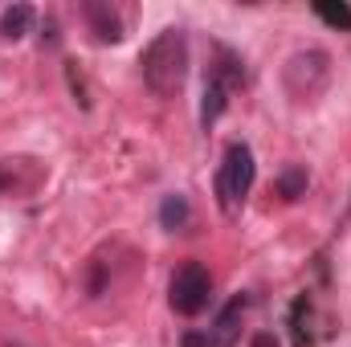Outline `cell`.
<instances>
[{
  "label": "cell",
  "instance_id": "277c9868",
  "mask_svg": "<svg viewBox=\"0 0 351 347\" xmlns=\"http://www.w3.org/2000/svg\"><path fill=\"white\" fill-rule=\"evenodd\" d=\"M208 294H213V278L200 261H184L172 274V286H168V302H172L176 315H200L208 307Z\"/></svg>",
  "mask_w": 351,
  "mask_h": 347
},
{
  "label": "cell",
  "instance_id": "5bb4252c",
  "mask_svg": "<svg viewBox=\"0 0 351 347\" xmlns=\"http://www.w3.org/2000/svg\"><path fill=\"white\" fill-rule=\"evenodd\" d=\"M4 188H12V176H8L4 168H0V192H4Z\"/></svg>",
  "mask_w": 351,
  "mask_h": 347
},
{
  "label": "cell",
  "instance_id": "8fae6325",
  "mask_svg": "<svg viewBox=\"0 0 351 347\" xmlns=\"http://www.w3.org/2000/svg\"><path fill=\"white\" fill-rule=\"evenodd\" d=\"M278 192H282L286 200H298V196L306 192V168H298V164L286 168V172L278 176Z\"/></svg>",
  "mask_w": 351,
  "mask_h": 347
},
{
  "label": "cell",
  "instance_id": "8992f818",
  "mask_svg": "<svg viewBox=\"0 0 351 347\" xmlns=\"http://www.w3.org/2000/svg\"><path fill=\"white\" fill-rule=\"evenodd\" d=\"M82 16H86V25L94 29V37H98L102 45L123 41V21H119V12H114L110 4H102V0H86V4H82Z\"/></svg>",
  "mask_w": 351,
  "mask_h": 347
},
{
  "label": "cell",
  "instance_id": "ba28073f",
  "mask_svg": "<svg viewBox=\"0 0 351 347\" xmlns=\"http://www.w3.org/2000/svg\"><path fill=\"white\" fill-rule=\"evenodd\" d=\"M229 94H233V90L225 86V82H217V78H208V82H204V102H200V123H204V127H208V123H217V119L225 115Z\"/></svg>",
  "mask_w": 351,
  "mask_h": 347
},
{
  "label": "cell",
  "instance_id": "7a4b0ae2",
  "mask_svg": "<svg viewBox=\"0 0 351 347\" xmlns=\"http://www.w3.org/2000/svg\"><path fill=\"white\" fill-rule=\"evenodd\" d=\"M327 78H331V58H327L323 49H298V53H290L286 66H282V86H286V94H290L294 102L319 98L323 86H327Z\"/></svg>",
  "mask_w": 351,
  "mask_h": 347
},
{
  "label": "cell",
  "instance_id": "52a82bcc",
  "mask_svg": "<svg viewBox=\"0 0 351 347\" xmlns=\"http://www.w3.org/2000/svg\"><path fill=\"white\" fill-rule=\"evenodd\" d=\"M33 4H8L4 12H0V37H8V41H21L29 29H33Z\"/></svg>",
  "mask_w": 351,
  "mask_h": 347
},
{
  "label": "cell",
  "instance_id": "5b68a950",
  "mask_svg": "<svg viewBox=\"0 0 351 347\" xmlns=\"http://www.w3.org/2000/svg\"><path fill=\"white\" fill-rule=\"evenodd\" d=\"M245 307H250V298L245 294H233L225 307H221V315H217V323H213V331H208V344L213 347H233L241 339V315H245Z\"/></svg>",
  "mask_w": 351,
  "mask_h": 347
},
{
  "label": "cell",
  "instance_id": "7c38bea8",
  "mask_svg": "<svg viewBox=\"0 0 351 347\" xmlns=\"http://www.w3.org/2000/svg\"><path fill=\"white\" fill-rule=\"evenodd\" d=\"M184 347H213V344H208V335H196V331H188V335H184Z\"/></svg>",
  "mask_w": 351,
  "mask_h": 347
},
{
  "label": "cell",
  "instance_id": "4fadbf2b",
  "mask_svg": "<svg viewBox=\"0 0 351 347\" xmlns=\"http://www.w3.org/2000/svg\"><path fill=\"white\" fill-rule=\"evenodd\" d=\"M254 347H278V339L274 335H254Z\"/></svg>",
  "mask_w": 351,
  "mask_h": 347
},
{
  "label": "cell",
  "instance_id": "9c48e42d",
  "mask_svg": "<svg viewBox=\"0 0 351 347\" xmlns=\"http://www.w3.org/2000/svg\"><path fill=\"white\" fill-rule=\"evenodd\" d=\"M188 217H192V208H188V196H180V192H172V196H164V204H160V225L164 229H184L188 225Z\"/></svg>",
  "mask_w": 351,
  "mask_h": 347
},
{
  "label": "cell",
  "instance_id": "6da1fadb",
  "mask_svg": "<svg viewBox=\"0 0 351 347\" xmlns=\"http://www.w3.org/2000/svg\"><path fill=\"white\" fill-rule=\"evenodd\" d=\"M184 78H188V37L180 29H164L143 53V82L160 98H172L180 94Z\"/></svg>",
  "mask_w": 351,
  "mask_h": 347
},
{
  "label": "cell",
  "instance_id": "3957f363",
  "mask_svg": "<svg viewBox=\"0 0 351 347\" xmlns=\"http://www.w3.org/2000/svg\"><path fill=\"white\" fill-rule=\"evenodd\" d=\"M254 176H258V164H254V152L245 143H229L225 147V160H221V172H217V200L225 213H237L254 188Z\"/></svg>",
  "mask_w": 351,
  "mask_h": 347
},
{
  "label": "cell",
  "instance_id": "30bf717a",
  "mask_svg": "<svg viewBox=\"0 0 351 347\" xmlns=\"http://www.w3.org/2000/svg\"><path fill=\"white\" fill-rule=\"evenodd\" d=\"M315 16L327 21L331 29H343V33L351 29V4L343 0H315Z\"/></svg>",
  "mask_w": 351,
  "mask_h": 347
}]
</instances>
